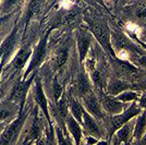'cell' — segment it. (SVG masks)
<instances>
[{"label":"cell","mask_w":146,"mask_h":145,"mask_svg":"<svg viewBox=\"0 0 146 145\" xmlns=\"http://www.w3.org/2000/svg\"><path fill=\"white\" fill-rule=\"evenodd\" d=\"M81 104L83 105V107H84L86 112H88L93 118H95L96 120L104 119L105 114H104V110L102 108L100 102H99L98 97L96 96L95 92L93 91V90L82 97Z\"/></svg>","instance_id":"obj_9"},{"label":"cell","mask_w":146,"mask_h":145,"mask_svg":"<svg viewBox=\"0 0 146 145\" xmlns=\"http://www.w3.org/2000/svg\"><path fill=\"white\" fill-rule=\"evenodd\" d=\"M136 145H146V134L142 138V140H141L139 143H136Z\"/></svg>","instance_id":"obj_38"},{"label":"cell","mask_w":146,"mask_h":145,"mask_svg":"<svg viewBox=\"0 0 146 145\" xmlns=\"http://www.w3.org/2000/svg\"><path fill=\"white\" fill-rule=\"evenodd\" d=\"M136 103H137V105L140 106V108L142 110H146V92L141 93L140 98H139V100Z\"/></svg>","instance_id":"obj_32"},{"label":"cell","mask_w":146,"mask_h":145,"mask_svg":"<svg viewBox=\"0 0 146 145\" xmlns=\"http://www.w3.org/2000/svg\"><path fill=\"white\" fill-rule=\"evenodd\" d=\"M34 98H35V102H36L37 106L42 109L43 114L47 118L48 123L51 126V120H50V115H49L48 108V100H47L45 92H44L42 80L38 76H35V79H34Z\"/></svg>","instance_id":"obj_12"},{"label":"cell","mask_w":146,"mask_h":145,"mask_svg":"<svg viewBox=\"0 0 146 145\" xmlns=\"http://www.w3.org/2000/svg\"><path fill=\"white\" fill-rule=\"evenodd\" d=\"M52 87H54V97H55L56 103H57L61 97H62V95L64 94V93H63V88H62V86H61V84L58 82L57 79L54 80V85H52Z\"/></svg>","instance_id":"obj_29"},{"label":"cell","mask_w":146,"mask_h":145,"mask_svg":"<svg viewBox=\"0 0 146 145\" xmlns=\"http://www.w3.org/2000/svg\"><path fill=\"white\" fill-rule=\"evenodd\" d=\"M33 53V49L31 48L30 45H25L18 50L11 62V67L13 68V71H20L23 70L24 66L27 63V61L31 59V56Z\"/></svg>","instance_id":"obj_16"},{"label":"cell","mask_w":146,"mask_h":145,"mask_svg":"<svg viewBox=\"0 0 146 145\" xmlns=\"http://www.w3.org/2000/svg\"><path fill=\"white\" fill-rule=\"evenodd\" d=\"M133 61H134L133 63L137 67V68H140V69H145L146 70V53L139 56V57H136Z\"/></svg>","instance_id":"obj_31"},{"label":"cell","mask_w":146,"mask_h":145,"mask_svg":"<svg viewBox=\"0 0 146 145\" xmlns=\"http://www.w3.org/2000/svg\"><path fill=\"white\" fill-rule=\"evenodd\" d=\"M69 57V46L64 45L61 48H59L57 50V53L55 55V65L57 68L62 67L68 60Z\"/></svg>","instance_id":"obj_27"},{"label":"cell","mask_w":146,"mask_h":145,"mask_svg":"<svg viewBox=\"0 0 146 145\" xmlns=\"http://www.w3.org/2000/svg\"><path fill=\"white\" fill-rule=\"evenodd\" d=\"M57 111H58V115L62 119V121L66 122V119L69 115V100L67 99L64 94L57 102Z\"/></svg>","instance_id":"obj_26"},{"label":"cell","mask_w":146,"mask_h":145,"mask_svg":"<svg viewBox=\"0 0 146 145\" xmlns=\"http://www.w3.org/2000/svg\"><path fill=\"white\" fill-rule=\"evenodd\" d=\"M99 102H100V105H102V108H103L104 112H107L111 117L121 114L125 109L124 104L119 102V100H117L116 97L108 96L106 94H102L100 95Z\"/></svg>","instance_id":"obj_14"},{"label":"cell","mask_w":146,"mask_h":145,"mask_svg":"<svg viewBox=\"0 0 146 145\" xmlns=\"http://www.w3.org/2000/svg\"><path fill=\"white\" fill-rule=\"evenodd\" d=\"M5 128H6V123H5V122H0V134L3 131Z\"/></svg>","instance_id":"obj_39"},{"label":"cell","mask_w":146,"mask_h":145,"mask_svg":"<svg viewBox=\"0 0 146 145\" xmlns=\"http://www.w3.org/2000/svg\"><path fill=\"white\" fill-rule=\"evenodd\" d=\"M23 145H32V144H31V143H29V142H26V141H25L24 144H23Z\"/></svg>","instance_id":"obj_40"},{"label":"cell","mask_w":146,"mask_h":145,"mask_svg":"<svg viewBox=\"0 0 146 145\" xmlns=\"http://www.w3.org/2000/svg\"><path fill=\"white\" fill-rule=\"evenodd\" d=\"M82 128L83 130L88 133L90 136H93L95 139L100 140L103 136V131L99 128L97 123V120L95 118H93L88 112L84 111L83 115V121H82Z\"/></svg>","instance_id":"obj_17"},{"label":"cell","mask_w":146,"mask_h":145,"mask_svg":"<svg viewBox=\"0 0 146 145\" xmlns=\"http://www.w3.org/2000/svg\"><path fill=\"white\" fill-rule=\"evenodd\" d=\"M42 134H43V127H42V123H40L39 118H38V116H37V112H35L34 120H33V123H32V126H31L30 134H29V138L26 139V142L33 144L34 142H36L37 140L43 138Z\"/></svg>","instance_id":"obj_21"},{"label":"cell","mask_w":146,"mask_h":145,"mask_svg":"<svg viewBox=\"0 0 146 145\" xmlns=\"http://www.w3.org/2000/svg\"><path fill=\"white\" fill-rule=\"evenodd\" d=\"M93 42V35L86 30H78L76 32V47L79 53V60L82 63H84L85 59L88 56L90 49L92 47Z\"/></svg>","instance_id":"obj_10"},{"label":"cell","mask_w":146,"mask_h":145,"mask_svg":"<svg viewBox=\"0 0 146 145\" xmlns=\"http://www.w3.org/2000/svg\"><path fill=\"white\" fill-rule=\"evenodd\" d=\"M134 122H128L109 138L110 145H129L133 136Z\"/></svg>","instance_id":"obj_13"},{"label":"cell","mask_w":146,"mask_h":145,"mask_svg":"<svg viewBox=\"0 0 146 145\" xmlns=\"http://www.w3.org/2000/svg\"><path fill=\"white\" fill-rule=\"evenodd\" d=\"M20 115V109L18 106H15L14 104H2L0 105V122H11L12 118L14 116Z\"/></svg>","instance_id":"obj_20"},{"label":"cell","mask_w":146,"mask_h":145,"mask_svg":"<svg viewBox=\"0 0 146 145\" xmlns=\"http://www.w3.org/2000/svg\"><path fill=\"white\" fill-rule=\"evenodd\" d=\"M109 63L113 72L116 73L117 78L125 80L130 83L137 82L142 79L141 69L130 60L109 57Z\"/></svg>","instance_id":"obj_2"},{"label":"cell","mask_w":146,"mask_h":145,"mask_svg":"<svg viewBox=\"0 0 146 145\" xmlns=\"http://www.w3.org/2000/svg\"><path fill=\"white\" fill-rule=\"evenodd\" d=\"M143 110L140 108V106L137 105L136 102L131 103L129 105V107L127 109H124V111L119 114L117 116H112L110 118V123H111V131H110V136L116 132L117 130H119L121 127H123L124 124H127L128 122L134 119L135 117L140 115Z\"/></svg>","instance_id":"obj_6"},{"label":"cell","mask_w":146,"mask_h":145,"mask_svg":"<svg viewBox=\"0 0 146 145\" xmlns=\"http://www.w3.org/2000/svg\"><path fill=\"white\" fill-rule=\"evenodd\" d=\"M19 35V25H15L11 33L0 44V72L7 66L11 56L15 50Z\"/></svg>","instance_id":"obj_7"},{"label":"cell","mask_w":146,"mask_h":145,"mask_svg":"<svg viewBox=\"0 0 146 145\" xmlns=\"http://www.w3.org/2000/svg\"><path fill=\"white\" fill-rule=\"evenodd\" d=\"M136 14H137V17H139L140 19L145 20L146 19V3L145 5H143V7H141L140 9L137 10Z\"/></svg>","instance_id":"obj_33"},{"label":"cell","mask_w":146,"mask_h":145,"mask_svg":"<svg viewBox=\"0 0 146 145\" xmlns=\"http://www.w3.org/2000/svg\"><path fill=\"white\" fill-rule=\"evenodd\" d=\"M69 111H70V115L82 126L83 115H84L85 109L83 107V105L81 104V102H79L76 98H71L69 100Z\"/></svg>","instance_id":"obj_22"},{"label":"cell","mask_w":146,"mask_h":145,"mask_svg":"<svg viewBox=\"0 0 146 145\" xmlns=\"http://www.w3.org/2000/svg\"><path fill=\"white\" fill-rule=\"evenodd\" d=\"M24 112L20 114L18 117H15L11 122H9L3 129V131L0 134V145H11L18 139L19 134L21 132V129L23 127L26 115H23Z\"/></svg>","instance_id":"obj_5"},{"label":"cell","mask_w":146,"mask_h":145,"mask_svg":"<svg viewBox=\"0 0 146 145\" xmlns=\"http://www.w3.org/2000/svg\"><path fill=\"white\" fill-rule=\"evenodd\" d=\"M43 7V2L42 1H31L29 3V7L26 9V14H25V22L26 24L29 23V21H31L35 15H37L40 12Z\"/></svg>","instance_id":"obj_23"},{"label":"cell","mask_w":146,"mask_h":145,"mask_svg":"<svg viewBox=\"0 0 146 145\" xmlns=\"http://www.w3.org/2000/svg\"><path fill=\"white\" fill-rule=\"evenodd\" d=\"M131 84L132 83L125 80H122L117 76H111L107 80V83L105 86V94L111 97H117L123 92L131 90Z\"/></svg>","instance_id":"obj_11"},{"label":"cell","mask_w":146,"mask_h":145,"mask_svg":"<svg viewBox=\"0 0 146 145\" xmlns=\"http://www.w3.org/2000/svg\"><path fill=\"white\" fill-rule=\"evenodd\" d=\"M111 46L117 56L120 53H127L129 55H132L135 59L136 57L145 54L143 51V49L141 48L136 43L133 42L131 38L125 36L123 33L119 32V31L111 32Z\"/></svg>","instance_id":"obj_3"},{"label":"cell","mask_w":146,"mask_h":145,"mask_svg":"<svg viewBox=\"0 0 146 145\" xmlns=\"http://www.w3.org/2000/svg\"><path fill=\"white\" fill-rule=\"evenodd\" d=\"M76 19H78V12L76 11H67V12H64L63 14H61L60 17L58 18V20H57L56 24L52 27H50V29H54L57 25L72 24V23H74L76 21Z\"/></svg>","instance_id":"obj_24"},{"label":"cell","mask_w":146,"mask_h":145,"mask_svg":"<svg viewBox=\"0 0 146 145\" xmlns=\"http://www.w3.org/2000/svg\"><path fill=\"white\" fill-rule=\"evenodd\" d=\"M145 134H146V110H143L140 115L136 117V120L134 122L132 141H134L135 143H139Z\"/></svg>","instance_id":"obj_19"},{"label":"cell","mask_w":146,"mask_h":145,"mask_svg":"<svg viewBox=\"0 0 146 145\" xmlns=\"http://www.w3.org/2000/svg\"><path fill=\"white\" fill-rule=\"evenodd\" d=\"M133 39H134V42L136 43V44H137V45H139L143 50H145V53H146V43L143 42V41H141V39H139V38H136L135 36L133 37Z\"/></svg>","instance_id":"obj_34"},{"label":"cell","mask_w":146,"mask_h":145,"mask_svg":"<svg viewBox=\"0 0 146 145\" xmlns=\"http://www.w3.org/2000/svg\"><path fill=\"white\" fill-rule=\"evenodd\" d=\"M85 22L88 25L93 37L97 41L99 46L108 55V57L117 58V55L111 46V31L106 21L100 18H94L90 15H85Z\"/></svg>","instance_id":"obj_1"},{"label":"cell","mask_w":146,"mask_h":145,"mask_svg":"<svg viewBox=\"0 0 146 145\" xmlns=\"http://www.w3.org/2000/svg\"><path fill=\"white\" fill-rule=\"evenodd\" d=\"M73 93L79 97L86 95L88 92L92 91V82L86 71L80 72L73 81Z\"/></svg>","instance_id":"obj_15"},{"label":"cell","mask_w":146,"mask_h":145,"mask_svg":"<svg viewBox=\"0 0 146 145\" xmlns=\"http://www.w3.org/2000/svg\"><path fill=\"white\" fill-rule=\"evenodd\" d=\"M56 135H57V145H69L68 141L64 138V134L59 127L56 128Z\"/></svg>","instance_id":"obj_30"},{"label":"cell","mask_w":146,"mask_h":145,"mask_svg":"<svg viewBox=\"0 0 146 145\" xmlns=\"http://www.w3.org/2000/svg\"><path fill=\"white\" fill-rule=\"evenodd\" d=\"M131 90L135 92H140V93L146 92V78H142L140 81L132 83L131 84Z\"/></svg>","instance_id":"obj_28"},{"label":"cell","mask_w":146,"mask_h":145,"mask_svg":"<svg viewBox=\"0 0 146 145\" xmlns=\"http://www.w3.org/2000/svg\"><path fill=\"white\" fill-rule=\"evenodd\" d=\"M64 124H66L68 132L70 133V135L74 140L75 145H81V142L83 139V128H82V126L70 114L68 115Z\"/></svg>","instance_id":"obj_18"},{"label":"cell","mask_w":146,"mask_h":145,"mask_svg":"<svg viewBox=\"0 0 146 145\" xmlns=\"http://www.w3.org/2000/svg\"><path fill=\"white\" fill-rule=\"evenodd\" d=\"M95 145H110V142H107L105 140H99Z\"/></svg>","instance_id":"obj_37"},{"label":"cell","mask_w":146,"mask_h":145,"mask_svg":"<svg viewBox=\"0 0 146 145\" xmlns=\"http://www.w3.org/2000/svg\"><path fill=\"white\" fill-rule=\"evenodd\" d=\"M34 79H35V75H31L29 79L22 80L21 82H19L13 86L11 95H10V103L18 106L20 109V114L23 112V107L27 97V93L30 91L32 83L34 82Z\"/></svg>","instance_id":"obj_8"},{"label":"cell","mask_w":146,"mask_h":145,"mask_svg":"<svg viewBox=\"0 0 146 145\" xmlns=\"http://www.w3.org/2000/svg\"><path fill=\"white\" fill-rule=\"evenodd\" d=\"M9 18H10V14H8V15H7V14L6 15H1V17H0V26L2 24H5L7 21L9 20Z\"/></svg>","instance_id":"obj_35"},{"label":"cell","mask_w":146,"mask_h":145,"mask_svg":"<svg viewBox=\"0 0 146 145\" xmlns=\"http://www.w3.org/2000/svg\"><path fill=\"white\" fill-rule=\"evenodd\" d=\"M52 29H49L45 34H44L42 38L39 39V42L35 46V48L33 49V53L31 56L30 63L26 69V71L23 74V80H26L30 78V74L33 71H35L38 67L43 63V61L46 58V53H47V43H48V36L50 34Z\"/></svg>","instance_id":"obj_4"},{"label":"cell","mask_w":146,"mask_h":145,"mask_svg":"<svg viewBox=\"0 0 146 145\" xmlns=\"http://www.w3.org/2000/svg\"><path fill=\"white\" fill-rule=\"evenodd\" d=\"M35 144L36 145H47V143H46V140L44 139V138H40V139L37 140L36 142H35Z\"/></svg>","instance_id":"obj_36"},{"label":"cell","mask_w":146,"mask_h":145,"mask_svg":"<svg viewBox=\"0 0 146 145\" xmlns=\"http://www.w3.org/2000/svg\"><path fill=\"white\" fill-rule=\"evenodd\" d=\"M140 95H141L140 92H135V91H132V90H129V91L123 92L122 94L118 95V96L116 97V99L123 104H128V103L131 104V103H134V102H137L139 98H140Z\"/></svg>","instance_id":"obj_25"}]
</instances>
